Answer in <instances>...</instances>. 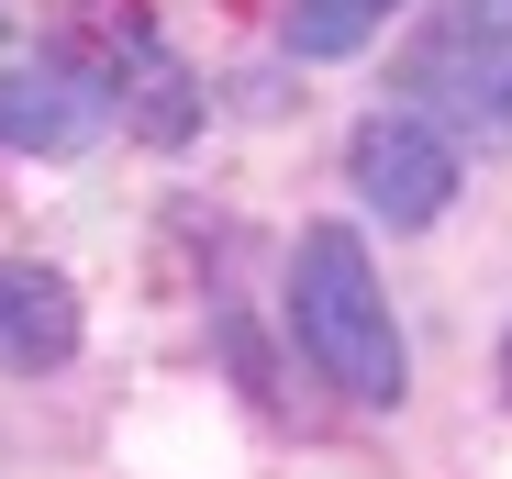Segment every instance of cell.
Instances as JSON below:
<instances>
[{
  "label": "cell",
  "instance_id": "52a82bcc",
  "mask_svg": "<svg viewBox=\"0 0 512 479\" xmlns=\"http://www.w3.org/2000/svg\"><path fill=\"white\" fill-rule=\"evenodd\" d=\"M468 34H501L512 45V0H468Z\"/></svg>",
  "mask_w": 512,
  "mask_h": 479
},
{
  "label": "cell",
  "instance_id": "8992f818",
  "mask_svg": "<svg viewBox=\"0 0 512 479\" xmlns=\"http://www.w3.org/2000/svg\"><path fill=\"white\" fill-rule=\"evenodd\" d=\"M423 78H457L479 123H512V45L501 34H457V56H435Z\"/></svg>",
  "mask_w": 512,
  "mask_h": 479
},
{
  "label": "cell",
  "instance_id": "7a4b0ae2",
  "mask_svg": "<svg viewBox=\"0 0 512 479\" xmlns=\"http://www.w3.org/2000/svg\"><path fill=\"white\" fill-rule=\"evenodd\" d=\"M346 179H357L368 212H390L401 234H423L457 201V145H446V123H423V112H368L357 145H346Z\"/></svg>",
  "mask_w": 512,
  "mask_h": 479
},
{
  "label": "cell",
  "instance_id": "277c9868",
  "mask_svg": "<svg viewBox=\"0 0 512 479\" xmlns=\"http://www.w3.org/2000/svg\"><path fill=\"white\" fill-rule=\"evenodd\" d=\"M78 357V290L34 257H0V368L34 379V368H67Z\"/></svg>",
  "mask_w": 512,
  "mask_h": 479
},
{
  "label": "cell",
  "instance_id": "ba28073f",
  "mask_svg": "<svg viewBox=\"0 0 512 479\" xmlns=\"http://www.w3.org/2000/svg\"><path fill=\"white\" fill-rule=\"evenodd\" d=\"M501 390H512V346H501Z\"/></svg>",
  "mask_w": 512,
  "mask_h": 479
},
{
  "label": "cell",
  "instance_id": "5b68a950",
  "mask_svg": "<svg viewBox=\"0 0 512 479\" xmlns=\"http://www.w3.org/2000/svg\"><path fill=\"white\" fill-rule=\"evenodd\" d=\"M390 12H401V0H290L279 45L290 56H357L368 34H390Z\"/></svg>",
  "mask_w": 512,
  "mask_h": 479
},
{
  "label": "cell",
  "instance_id": "3957f363",
  "mask_svg": "<svg viewBox=\"0 0 512 479\" xmlns=\"http://www.w3.org/2000/svg\"><path fill=\"white\" fill-rule=\"evenodd\" d=\"M112 123V90L78 78L67 56H34V67H0V145L23 156H90Z\"/></svg>",
  "mask_w": 512,
  "mask_h": 479
},
{
  "label": "cell",
  "instance_id": "6da1fadb",
  "mask_svg": "<svg viewBox=\"0 0 512 479\" xmlns=\"http://www.w3.org/2000/svg\"><path fill=\"white\" fill-rule=\"evenodd\" d=\"M290 335L346 402H401L412 390V357H401V324L379 301V268L357 246V223H312L290 246Z\"/></svg>",
  "mask_w": 512,
  "mask_h": 479
}]
</instances>
